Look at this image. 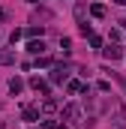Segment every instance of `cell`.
I'll return each mask as SVG.
<instances>
[{"label":"cell","instance_id":"6","mask_svg":"<svg viewBox=\"0 0 126 129\" xmlns=\"http://www.w3.org/2000/svg\"><path fill=\"white\" fill-rule=\"evenodd\" d=\"M24 120H27V123L36 120V108H24Z\"/></svg>","mask_w":126,"mask_h":129},{"label":"cell","instance_id":"7","mask_svg":"<svg viewBox=\"0 0 126 129\" xmlns=\"http://www.w3.org/2000/svg\"><path fill=\"white\" fill-rule=\"evenodd\" d=\"M54 108H57V105H54V102H51V99H45V102H42V111H48V114H51V111H54Z\"/></svg>","mask_w":126,"mask_h":129},{"label":"cell","instance_id":"4","mask_svg":"<svg viewBox=\"0 0 126 129\" xmlns=\"http://www.w3.org/2000/svg\"><path fill=\"white\" fill-rule=\"evenodd\" d=\"M60 78H66V69H63V66H57V69L51 72V81H60Z\"/></svg>","mask_w":126,"mask_h":129},{"label":"cell","instance_id":"5","mask_svg":"<svg viewBox=\"0 0 126 129\" xmlns=\"http://www.w3.org/2000/svg\"><path fill=\"white\" fill-rule=\"evenodd\" d=\"M63 114H66L69 120H75V117H78V108H75V105H66V111H63Z\"/></svg>","mask_w":126,"mask_h":129},{"label":"cell","instance_id":"8","mask_svg":"<svg viewBox=\"0 0 126 129\" xmlns=\"http://www.w3.org/2000/svg\"><path fill=\"white\" fill-rule=\"evenodd\" d=\"M90 12H93L96 18H99V15H105V6H99V3H96V6H90Z\"/></svg>","mask_w":126,"mask_h":129},{"label":"cell","instance_id":"1","mask_svg":"<svg viewBox=\"0 0 126 129\" xmlns=\"http://www.w3.org/2000/svg\"><path fill=\"white\" fill-rule=\"evenodd\" d=\"M27 51H30V54H42V51H45V42H42V39H39V42H30Z\"/></svg>","mask_w":126,"mask_h":129},{"label":"cell","instance_id":"2","mask_svg":"<svg viewBox=\"0 0 126 129\" xmlns=\"http://www.w3.org/2000/svg\"><path fill=\"white\" fill-rule=\"evenodd\" d=\"M105 57L117 60V57H120V48H117V45H108V48H105Z\"/></svg>","mask_w":126,"mask_h":129},{"label":"cell","instance_id":"9","mask_svg":"<svg viewBox=\"0 0 126 129\" xmlns=\"http://www.w3.org/2000/svg\"><path fill=\"white\" fill-rule=\"evenodd\" d=\"M114 3H120V6H126V0H114Z\"/></svg>","mask_w":126,"mask_h":129},{"label":"cell","instance_id":"3","mask_svg":"<svg viewBox=\"0 0 126 129\" xmlns=\"http://www.w3.org/2000/svg\"><path fill=\"white\" fill-rule=\"evenodd\" d=\"M21 87H24L21 78H12V81H9V90H12V93H21Z\"/></svg>","mask_w":126,"mask_h":129},{"label":"cell","instance_id":"10","mask_svg":"<svg viewBox=\"0 0 126 129\" xmlns=\"http://www.w3.org/2000/svg\"><path fill=\"white\" fill-rule=\"evenodd\" d=\"M0 18H3V9H0Z\"/></svg>","mask_w":126,"mask_h":129}]
</instances>
